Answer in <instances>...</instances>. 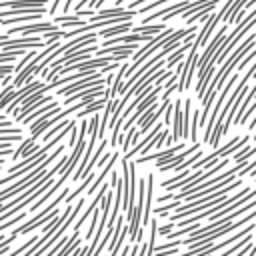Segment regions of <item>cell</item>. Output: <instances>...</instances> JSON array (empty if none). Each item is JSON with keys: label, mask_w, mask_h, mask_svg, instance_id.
I'll return each instance as SVG.
<instances>
[{"label": "cell", "mask_w": 256, "mask_h": 256, "mask_svg": "<svg viewBox=\"0 0 256 256\" xmlns=\"http://www.w3.org/2000/svg\"><path fill=\"white\" fill-rule=\"evenodd\" d=\"M106 100H108L106 96H104V98H96V100H92V102L86 104L82 110H78V118H84V116H88V114H92V112L104 108V106H106Z\"/></svg>", "instance_id": "obj_9"}, {"label": "cell", "mask_w": 256, "mask_h": 256, "mask_svg": "<svg viewBox=\"0 0 256 256\" xmlns=\"http://www.w3.org/2000/svg\"><path fill=\"white\" fill-rule=\"evenodd\" d=\"M178 206H180V200H172L170 204H166V206L158 208V210H156V214H158V216H168V210H176Z\"/></svg>", "instance_id": "obj_14"}, {"label": "cell", "mask_w": 256, "mask_h": 256, "mask_svg": "<svg viewBox=\"0 0 256 256\" xmlns=\"http://www.w3.org/2000/svg\"><path fill=\"white\" fill-rule=\"evenodd\" d=\"M190 110H192V102H190V98H186L184 100V110H182V136L180 138L190 136Z\"/></svg>", "instance_id": "obj_8"}, {"label": "cell", "mask_w": 256, "mask_h": 256, "mask_svg": "<svg viewBox=\"0 0 256 256\" xmlns=\"http://www.w3.org/2000/svg\"><path fill=\"white\" fill-rule=\"evenodd\" d=\"M166 2H170V0H156V2H152V4H146V6H142L138 12L144 16V14H148V12H152L154 8H158V6H162V4H166Z\"/></svg>", "instance_id": "obj_15"}, {"label": "cell", "mask_w": 256, "mask_h": 256, "mask_svg": "<svg viewBox=\"0 0 256 256\" xmlns=\"http://www.w3.org/2000/svg\"><path fill=\"white\" fill-rule=\"evenodd\" d=\"M128 30H132V22L130 20L128 22H120V24H112V26H106V28H100L98 30V36L110 38L114 34H122V32H128Z\"/></svg>", "instance_id": "obj_6"}, {"label": "cell", "mask_w": 256, "mask_h": 256, "mask_svg": "<svg viewBox=\"0 0 256 256\" xmlns=\"http://www.w3.org/2000/svg\"><path fill=\"white\" fill-rule=\"evenodd\" d=\"M248 256H252V248H250V254H248Z\"/></svg>", "instance_id": "obj_22"}, {"label": "cell", "mask_w": 256, "mask_h": 256, "mask_svg": "<svg viewBox=\"0 0 256 256\" xmlns=\"http://www.w3.org/2000/svg\"><path fill=\"white\" fill-rule=\"evenodd\" d=\"M42 46H48V42L42 40L40 36H24V38H10L8 36V38L0 40V50H4V52L12 50V48H42Z\"/></svg>", "instance_id": "obj_2"}, {"label": "cell", "mask_w": 256, "mask_h": 256, "mask_svg": "<svg viewBox=\"0 0 256 256\" xmlns=\"http://www.w3.org/2000/svg\"><path fill=\"white\" fill-rule=\"evenodd\" d=\"M254 110H256V94H254V98H252V102H250V106H248V108L244 110V114L240 116V120H238V124H244V122H246V120H248V118L252 116V112H254Z\"/></svg>", "instance_id": "obj_13"}, {"label": "cell", "mask_w": 256, "mask_h": 256, "mask_svg": "<svg viewBox=\"0 0 256 256\" xmlns=\"http://www.w3.org/2000/svg\"><path fill=\"white\" fill-rule=\"evenodd\" d=\"M14 92H16V88L12 84H8V86L2 88V92H0V108H6L8 106V102L14 98Z\"/></svg>", "instance_id": "obj_12"}, {"label": "cell", "mask_w": 256, "mask_h": 256, "mask_svg": "<svg viewBox=\"0 0 256 256\" xmlns=\"http://www.w3.org/2000/svg\"><path fill=\"white\" fill-rule=\"evenodd\" d=\"M56 106H58V102H56V100H50V102H46V104H42L40 108H36V110H32L30 114H26V116H24V118H22V120H20L18 124H30V122H32V120H36V118H38V116H40L42 112H48L50 108H56Z\"/></svg>", "instance_id": "obj_7"}, {"label": "cell", "mask_w": 256, "mask_h": 256, "mask_svg": "<svg viewBox=\"0 0 256 256\" xmlns=\"http://www.w3.org/2000/svg\"><path fill=\"white\" fill-rule=\"evenodd\" d=\"M72 2H74V0H66V2H64V8H62L64 14H68V10L72 8Z\"/></svg>", "instance_id": "obj_21"}, {"label": "cell", "mask_w": 256, "mask_h": 256, "mask_svg": "<svg viewBox=\"0 0 256 256\" xmlns=\"http://www.w3.org/2000/svg\"><path fill=\"white\" fill-rule=\"evenodd\" d=\"M254 40H256V34H248V38L240 44V48H236L230 56H228V60L224 62V66L216 72V74H212V78H210V84H206V90H204V94H202V98L206 96V94H210L212 90H216V92H220V88H222V84H224V80L228 78V74H230V70L234 68V64L236 62H240L246 54H248V50H252V46H254ZM200 98V100H202Z\"/></svg>", "instance_id": "obj_1"}, {"label": "cell", "mask_w": 256, "mask_h": 256, "mask_svg": "<svg viewBox=\"0 0 256 256\" xmlns=\"http://www.w3.org/2000/svg\"><path fill=\"white\" fill-rule=\"evenodd\" d=\"M0 170H2V164H0Z\"/></svg>", "instance_id": "obj_23"}, {"label": "cell", "mask_w": 256, "mask_h": 256, "mask_svg": "<svg viewBox=\"0 0 256 256\" xmlns=\"http://www.w3.org/2000/svg\"><path fill=\"white\" fill-rule=\"evenodd\" d=\"M24 48H12V50H8V52H4V50H0V64L2 62H14L16 58H20V56H24Z\"/></svg>", "instance_id": "obj_11"}, {"label": "cell", "mask_w": 256, "mask_h": 256, "mask_svg": "<svg viewBox=\"0 0 256 256\" xmlns=\"http://www.w3.org/2000/svg\"><path fill=\"white\" fill-rule=\"evenodd\" d=\"M254 180H256V178H254Z\"/></svg>", "instance_id": "obj_24"}, {"label": "cell", "mask_w": 256, "mask_h": 256, "mask_svg": "<svg viewBox=\"0 0 256 256\" xmlns=\"http://www.w3.org/2000/svg\"><path fill=\"white\" fill-rule=\"evenodd\" d=\"M172 142L176 140V138H180L182 136V108H180V100L176 98V104L172 106Z\"/></svg>", "instance_id": "obj_5"}, {"label": "cell", "mask_w": 256, "mask_h": 256, "mask_svg": "<svg viewBox=\"0 0 256 256\" xmlns=\"http://www.w3.org/2000/svg\"><path fill=\"white\" fill-rule=\"evenodd\" d=\"M172 228H176L174 226V222H170V224H166V226H158V232L164 236V234H168V232H172Z\"/></svg>", "instance_id": "obj_17"}, {"label": "cell", "mask_w": 256, "mask_h": 256, "mask_svg": "<svg viewBox=\"0 0 256 256\" xmlns=\"http://www.w3.org/2000/svg\"><path fill=\"white\" fill-rule=\"evenodd\" d=\"M60 2H62V0H54V2L50 4V8H48V14H50V16H56V10H58Z\"/></svg>", "instance_id": "obj_18"}, {"label": "cell", "mask_w": 256, "mask_h": 256, "mask_svg": "<svg viewBox=\"0 0 256 256\" xmlns=\"http://www.w3.org/2000/svg\"><path fill=\"white\" fill-rule=\"evenodd\" d=\"M164 122H166V124H170V122H172V106H170V104L166 106V116H164Z\"/></svg>", "instance_id": "obj_19"}, {"label": "cell", "mask_w": 256, "mask_h": 256, "mask_svg": "<svg viewBox=\"0 0 256 256\" xmlns=\"http://www.w3.org/2000/svg\"><path fill=\"white\" fill-rule=\"evenodd\" d=\"M108 160H110V154H104L102 158H98V162H96V166H98V168H102V166H104V162H108Z\"/></svg>", "instance_id": "obj_20"}, {"label": "cell", "mask_w": 256, "mask_h": 256, "mask_svg": "<svg viewBox=\"0 0 256 256\" xmlns=\"http://www.w3.org/2000/svg\"><path fill=\"white\" fill-rule=\"evenodd\" d=\"M116 158H118V154H116V152H112V160H110V162H108V164H106V166L102 168V172H100V176H98V178H94V182H92V186L88 188V194H94V190H96V186H100V184H102V180L106 178V174H108V172L112 170V164L116 162Z\"/></svg>", "instance_id": "obj_10"}, {"label": "cell", "mask_w": 256, "mask_h": 256, "mask_svg": "<svg viewBox=\"0 0 256 256\" xmlns=\"http://www.w3.org/2000/svg\"><path fill=\"white\" fill-rule=\"evenodd\" d=\"M50 30H58L56 24L52 22H24V24H14L8 28V36L10 34H38V32H50Z\"/></svg>", "instance_id": "obj_4"}, {"label": "cell", "mask_w": 256, "mask_h": 256, "mask_svg": "<svg viewBox=\"0 0 256 256\" xmlns=\"http://www.w3.org/2000/svg\"><path fill=\"white\" fill-rule=\"evenodd\" d=\"M198 114H200V112H192V130H190V134H192V142H196V128H198Z\"/></svg>", "instance_id": "obj_16"}, {"label": "cell", "mask_w": 256, "mask_h": 256, "mask_svg": "<svg viewBox=\"0 0 256 256\" xmlns=\"http://www.w3.org/2000/svg\"><path fill=\"white\" fill-rule=\"evenodd\" d=\"M136 180H138V202L134 204L132 220L128 224V236H130V240L136 238V232H138L140 220H142V210H144V178H136Z\"/></svg>", "instance_id": "obj_3"}]
</instances>
